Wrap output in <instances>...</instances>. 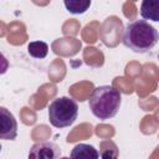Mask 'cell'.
Instances as JSON below:
<instances>
[{
    "label": "cell",
    "instance_id": "cell-6",
    "mask_svg": "<svg viewBox=\"0 0 159 159\" xmlns=\"http://www.w3.org/2000/svg\"><path fill=\"white\" fill-rule=\"evenodd\" d=\"M140 16L147 21L159 22V0H143L140 4Z\"/></svg>",
    "mask_w": 159,
    "mask_h": 159
},
{
    "label": "cell",
    "instance_id": "cell-9",
    "mask_svg": "<svg viewBox=\"0 0 159 159\" xmlns=\"http://www.w3.org/2000/svg\"><path fill=\"white\" fill-rule=\"evenodd\" d=\"M27 52L34 58H45L48 52V46L43 41H32L27 45Z\"/></svg>",
    "mask_w": 159,
    "mask_h": 159
},
{
    "label": "cell",
    "instance_id": "cell-2",
    "mask_svg": "<svg viewBox=\"0 0 159 159\" xmlns=\"http://www.w3.org/2000/svg\"><path fill=\"white\" fill-rule=\"evenodd\" d=\"M120 103H122L120 92L109 84L96 87L88 99V106L92 114L101 120H107L113 118L118 113L120 108Z\"/></svg>",
    "mask_w": 159,
    "mask_h": 159
},
{
    "label": "cell",
    "instance_id": "cell-1",
    "mask_svg": "<svg viewBox=\"0 0 159 159\" xmlns=\"http://www.w3.org/2000/svg\"><path fill=\"white\" fill-rule=\"evenodd\" d=\"M122 41L123 45L133 52L147 53L158 43L159 32L147 20H134L125 25Z\"/></svg>",
    "mask_w": 159,
    "mask_h": 159
},
{
    "label": "cell",
    "instance_id": "cell-5",
    "mask_svg": "<svg viewBox=\"0 0 159 159\" xmlns=\"http://www.w3.org/2000/svg\"><path fill=\"white\" fill-rule=\"evenodd\" d=\"M61 155V149L52 142H41L31 147L29 158L31 159H56Z\"/></svg>",
    "mask_w": 159,
    "mask_h": 159
},
{
    "label": "cell",
    "instance_id": "cell-3",
    "mask_svg": "<svg viewBox=\"0 0 159 159\" xmlns=\"http://www.w3.org/2000/svg\"><path fill=\"white\" fill-rule=\"evenodd\" d=\"M78 116V104L72 97H58L48 106L50 123L56 128H66L75 123Z\"/></svg>",
    "mask_w": 159,
    "mask_h": 159
},
{
    "label": "cell",
    "instance_id": "cell-4",
    "mask_svg": "<svg viewBox=\"0 0 159 159\" xmlns=\"http://www.w3.org/2000/svg\"><path fill=\"white\" fill-rule=\"evenodd\" d=\"M1 120H0V138L4 140H14L17 137V122L14 114L5 107L0 108Z\"/></svg>",
    "mask_w": 159,
    "mask_h": 159
},
{
    "label": "cell",
    "instance_id": "cell-7",
    "mask_svg": "<svg viewBox=\"0 0 159 159\" xmlns=\"http://www.w3.org/2000/svg\"><path fill=\"white\" fill-rule=\"evenodd\" d=\"M70 155L71 158H77V159H81V158H94L96 159L99 157V153L93 145L80 143L73 147Z\"/></svg>",
    "mask_w": 159,
    "mask_h": 159
},
{
    "label": "cell",
    "instance_id": "cell-8",
    "mask_svg": "<svg viewBox=\"0 0 159 159\" xmlns=\"http://www.w3.org/2000/svg\"><path fill=\"white\" fill-rule=\"evenodd\" d=\"M63 4L68 12L73 15H81L89 9L91 0H63Z\"/></svg>",
    "mask_w": 159,
    "mask_h": 159
}]
</instances>
